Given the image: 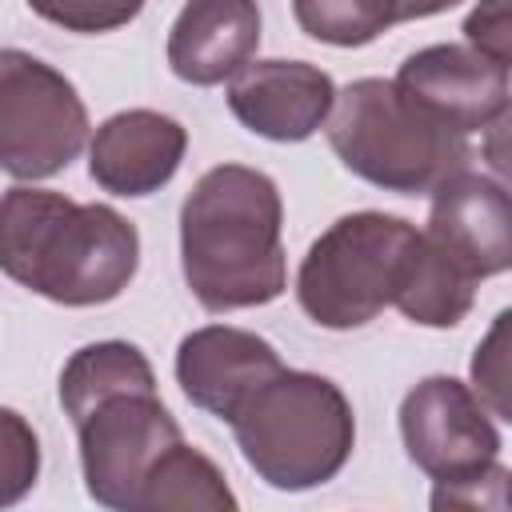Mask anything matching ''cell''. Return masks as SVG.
Returning <instances> with one entry per match:
<instances>
[{"mask_svg": "<svg viewBox=\"0 0 512 512\" xmlns=\"http://www.w3.org/2000/svg\"><path fill=\"white\" fill-rule=\"evenodd\" d=\"M328 144L340 164L384 192H436L472 160L468 136L424 112L396 80L364 76L336 92Z\"/></svg>", "mask_w": 512, "mask_h": 512, "instance_id": "obj_3", "label": "cell"}, {"mask_svg": "<svg viewBox=\"0 0 512 512\" xmlns=\"http://www.w3.org/2000/svg\"><path fill=\"white\" fill-rule=\"evenodd\" d=\"M28 8L64 32H112L140 16L144 0H28Z\"/></svg>", "mask_w": 512, "mask_h": 512, "instance_id": "obj_20", "label": "cell"}, {"mask_svg": "<svg viewBox=\"0 0 512 512\" xmlns=\"http://www.w3.org/2000/svg\"><path fill=\"white\" fill-rule=\"evenodd\" d=\"M0 264L64 308L116 300L140 264L136 224L108 204H76L44 188H8L0 204Z\"/></svg>", "mask_w": 512, "mask_h": 512, "instance_id": "obj_2", "label": "cell"}, {"mask_svg": "<svg viewBox=\"0 0 512 512\" xmlns=\"http://www.w3.org/2000/svg\"><path fill=\"white\" fill-rule=\"evenodd\" d=\"M36 472H40V448H36V436L24 428L20 412L4 408V488H0V504H16L32 484H36Z\"/></svg>", "mask_w": 512, "mask_h": 512, "instance_id": "obj_22", "label": "cell"}, {"mask_svg": "<svg viewBox=\"0 0 512 512\" xmlns=\"http://www.w3.org/2000/svg\"><path fill=\"white\" fill-rule=\"evenodd\" d=\"M476 276L452 260L428 232L420 236V248H416V260H412V272H408V284L404 292L396 296V308L412 320V324H424V328H452L460 324L468 312H472V300H476Z\"/></svg>", "mask_w": 512, "mask_h": 512, "instance_id": "obj_15", "label": "cell"}, {"mask_svg": "<svg viewBox=\"0 0 512 512\" xmlns=\"http://www.w3.org/2000/svg\"><path fill=\"white\" fill-rule=\"evenodd\" d=\"M304 36L332 48H364L400 20L396 0H292Z\"/></svg>", "mask_w": 512, "mask_h": 512, "instance_id": "obj_18", "label": "cell"}, {"mask_svg": "<svg viewBox=\"0 0 512 512\" xmlns=\"http://www.w3.org/2000/svg\"><path fill=\"white\" fill-rule=\"evenodd\" d=\"M232 508L236 496L224 472L184 440L160 456V464L148 472L136 496V512H232Z\"/></svg>", "mask_w": 512, "mask_h": 512, "instance_id": "obj_16", "label": "cell"}, {"mask_svg": "<svg viewBox=\"0 0 512 512\" xmlns=\"http://www.w3.org/2000/svg\"><path fill=\"white\" fill-rule=\"evenodd\" d=\"M248 468L280 488L328 484L352 456L356 420L348 396L316 372L284 368L228 420Z\"/></svg>", "mask_w": 512, "mask_h": 512, "instance_id": "obj_4", "label": "cell"}, {"mask_svg": "<svg viewBox=\"0 0 512 512\" xmlns=\"http://www.w3.org/2000/svg\"><path fill=\"white\" fill-rule=\"evenodd\" d=\"M420 236L404 216L348 212L328 224L296 272L300 308L332 332L376 320L408 284Z\"/></svg>", "mask_w": 512, "mask_h": 512, "instance_id": "obj_5", "label": "cell"}, {"mask_svg": "<svg viewBox=\"0 0 512 512\" xmlns=\"http://www.w3.org/2000/svg\"><path fill=\"white\" fill-rule=\"evenodd\" d=\"M396 4H400V20H424V16L456 8L460 0H396Z\"/></svg>", "mask_w": 512, "mask_h": 512, "instance_id": "obj_25", "label": "cell"}, {"mask_svg": "<svg viewBox=\"0 0 512 512\" xmlns=\"http://www.w3.org/2000/svg\"><path fill=\"white\" fill-rule=\"evenodd\" d=\"M424 232L476 280L500 276L512 268V188L464 168L432 192Z\"/></svg>", "mask_w": 512, "mask_h": 512, "instance_id": "obj_12", "label": "cell"}, {"mask_svg": "<svg viewBox=\"0 0 512 512\" xmlns=\"http://www.w3.org/2000/svg\"><path fill=\"white\" fill-rule=\"evenodd\" d=\"M464 36L472 48L512 72V0H476V8L464 16Z\"/></svg>", "mask_w": 512, "mask_h": 512, "instance_id": "obj_23", "label": "cell"}, {"mask_svg": "<svg viewBox=\"0 0 512 512\" xmlns=\"http://www.w3.org/2000/svg\"><path fill=\"white\" fill-rule=\"evenodd\" d=\"M184 152L188 132L180 120L152 108H128L96 128L88 172L112 196H152L176 176Z\"/></svg>", "mask_w": 512, "mask_h": 512, "instance_id": "obj_13", "label": "cell"}, {"mask_svg": "<svg viewBox=\"0 0 512 512\" xmlns=\"http://www.w3.org/2000/svg\"><path fill=\"white\" fill-rule=\"evenodd\" d=\"M280 224L272 176L244 164L208 168L180 208V264L192 296L208 312L276 300L288 288Z\"/></svg>", "mask_w": 512, "mask_h": 512, "instance_id": "obj_1", "label": "cell"}, {"mask_svg": "<svg viewBox=\"0 0 512 512\" xmlns=\"http://www.w3.org/2000/svg\"><path fill=\"white\" fill-rule=\"evenodd\" d=\"M396 84L424 112L464 136L488 128L512 96V72L472 44H428L412 52L400 64Z\"/></svg>", "mask_w": 512, "mask_h": 512, "instance_id": "obj_9", "label": "cell"}, {"mask_svg": "<svg viewBox=\"0 0 512 512\" xmlns=\"http://www.w3.org/2000/svg\"><path fill=\"white\" fill-rule=\"evenodd\" d=\"M432 508L436 512H444V508H512V472L492 460L480 472H468L460 480H436Z\"/></svg>", "mask_w": 512, "mask_h": 512, "instance_id": "obj_21", "label": "cell"}, {"mask_svg": "<svg viewBox=\"0 0 512 512\" xmlns=\"http://www.w3.org/2000/svg\"><path fill=\"white\" fill-rule=\"evenodd\" d=\"M276 372H284L276 348L256 332L228 324L196 328L176 348L180 392L220 420H232Z\"/></svg>", "mask_w": 512, "mask_h": 512, "instance_id": "obj_11", "label": "cell"}, {"mask_svg": "<svg viewBox=\"0 0 512 512\" xmlns=\"http://www.w3.org/2000/svg\"><path fill=\"white\" fill-rule=\"evenodd\" d=\"M480 156H484V164L496 172V180L512 188V96H508V104L492 116V124L484 128Z\"/></svg>", "mask_w": 512, "mask_h": 512, "instance_id": "obj_24", "label": "cell"}, {"mask_svg": "<svg viewBox=\"0 0 512 512\" xmlns=\"http://www.w3.org/2000/svg\"><path fill=\"white\" fill-rule=\"evenodd\" d=\"M140 384H156V372L136 344H128V340L84 344L68 356V364L60 372V404H64L68 420H76L100 396L120 392V388H140Z\"/></svg>", "mask_w": 512, "mask_h": 512, "instance_id": "obj_17", "label": "cell"}, {"mask_svg": "<svg viewBox=\"0 0 512 512\" xmlns=\"http://www.w3.org/2000/svg\"><path fill=\"white\" fill-rule=\"evenodd\" d=\"M88 140V112L76 88L44 60L0 52V160L12 180H48Z\"/></svg>", "mask_w": 512, "mask_h": 512, "instance_id": "obj_6", "label": "cell"}, {"mask_svg": "<svg viewBox=\"0 0 512 512\" xmlns=\"http://www.w3.org/2000/svg\"><path fill=\"white\" fill-rule=\"evenodd\" d=\"M472 388L476 396L488 404V412H496L500 420L512 424V308H504L492 328L484 332V340L472 352Z\"/></svg>", "mask_w": 512, "mask_h": 512, "instance_id": "obj_19", "label": "cell"}, {"mask_svg": "<svg viewBox=\"0 0 512 512\" xmlns=\"http://www.w3.org/2000/svg\"><path fill=\"white\" fill-rule=\"evenodd\" d=\"M260 48L256 0H188L168 32V64L184 84L212 88L252 64Z\"/></svg>", "mask_w": 512, "mask_h": 512, "instance_id": "obj_14", "label": "cell"}, {"mask_svg": "<svg viewBox=\"0 0 512 512\" xmlns=\"http://www.w3.org/2000/svg\"><path fill=\"white\" fill-rule=\"evenodd\" d=\"M72 424L80 440V468L88 496L120 512H136V496L148 472L160 464L168 448L184 440L156 384L108 392L96 404H88Z\"/></svg>", "mask_w": 512, "mask_h": 512, "instance_id": "obj_7", "label": "cell"}, {"mask_svg": "<svg viewBox=\"0 0 512 512\" xmlns=\"http://www.w3.org/2000/svg\"><path fill=\"white\" fill-rule=\"evenodd\" d=\"M232 116L276 144L308 140L336 108V84L324 68L304 60H256L228 80Z\"/></svg>", "mask_w": 512, "mask_h": 512, "instance_id": "obj_10", "label": "cell"}, {"mask_svg": "<svg viewBox=\"0 0 512 512\" xmlns=\"http://www.w3.org/2000/svg\"><path fill=\"white\" fill-rule=\"evenodd\" d=\"M400 436L408 460L432 480L480 472L500 452V432L488 416V404L456 376H428L404 396Z\"/></svg>", "mask_w": 512, "mask_h": 512, "instance_id": "obj_8", "label": "cell"}]
</instances>
